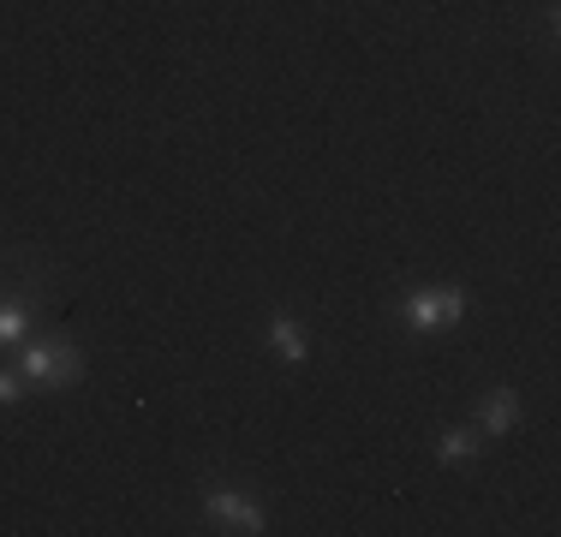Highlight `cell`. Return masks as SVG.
I'll list each match as a JSON object with an SVG mask.
<instances>
[{
	"instance_id": "3",
	"label": "cell",
	"mask_w": 561,
	"mask_h": 537,
	"mask_svg": "<svg viewBox=\"0 0 561 537\" xmlns=\"http://www.w3.org/2000/svg\"><path fill=\"white\" fill-rule=\"evenodd\" d=\"M204 514L216 519V532H245V537L270 532L263 507L251 502V495H239V490H209V495H204Z\"/></svg>"
},
{
	"instance_id": "1",
	"label": "cell",
	"mask_w": 561,
	"mask_h": 537,
	"mask_svg": "<svg viewBox=\"0 0 561 537\" xmlns=\"http://www.w3.org/2000/svg\"><path fill=\"white\" fill-rule=\"evenodd\" d=\"M24 382L31 388H55V395H66V388L84 382V346L66 341V334H48V341H31L19 358Z\"/></svg>"
},
{
	"instance_id": "5",
	"label": "cell",
	"mask_w": 561,
	"mask_h": 537,
	"mask_svg": "<svg viewBox=\"0 0 561 537\" xmlns=\"http://www.w3.org/2000/svg\"><path fill=\"white\" fill-rule=\"evenodd\" d=\"M270 353L275 358H287V365H305L311 358V341H305V322L299 317H270Z\"/></svg>"
},
{
	"instance_id": "8",
	"label": "cell",
	"mask_w": 561,
	"mask_h": 537,
	"mask_svg": "<svg viewBox=\"0 0 561 537\" xmlns=\"http://www.w3.org/2000/svg\"><path fill=\"white\" fill-rule=\"evenodd\" d=\"M24 395H31V382H24V370H0V407H19Z\"/></svg>"
},
{
	"instance_id": "2",
	"label": "cell",
	"mask_w": 561,
	"mask_h": 537,
	"mask_svg": "<svg viewBox=\"0 0 561 537\" xmlns=\"http://www.w3.org/2000/svg\"><path fill=\"white\" fill-rule=\"evenodd\" d=\"M400 317H407L412 334H443L466 317V287H454V281H443V287H419V293H407Z\"/></svg>"
},
{
	"instance_id": "4",
	"label": "cell",
	"mask_w": 561,
	"mask_h": 537,
	"mask_svg": "<svg viewBox=\"0 0 561 537\" xmlns=\"http://www.w3.org/2000/svg\"><path fill=\"white\" fill-rule=\"evenodd\" d=\"M514 424H519V395L514 388H490V395L478 400V430H484V436H507Z\"/></svg>"
},
{
	"instance_id": "7",
	"label": "cell",
	"mask_w": 561,
	"mask_h": 537,
	"mask_svg": "<svg viewBox=\"0 0 561 537\" xmlns=\"http://www.w3.org/2000/svg\"><path fill=\"white\" fill-rule=\"evenodd\" d=\"M478 454H484V430L478 424H454V430H443V442H436V460L443 466L478 460Z\"/></svg>"
},
{
	"instance_id": "6",
	"label": "cell",
	"mask_w": 561,
	"mask_h": 537,
	"mask_svg": "<svg viewBox=\"0 0 561 537\" xmlns=\"http://www.w3.org/2000/svg\"><path fill=\"white\" fill-rule=\"evenodd\" d=\"M36 311H43V305H31V299H19V293L0 287V346H19L24 334H31Z\"/></svg>"
}]
</instances>
